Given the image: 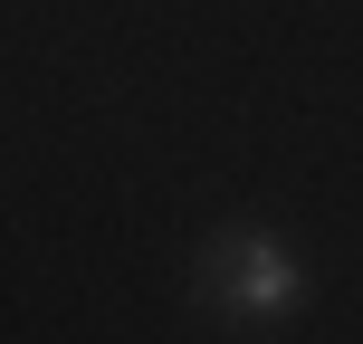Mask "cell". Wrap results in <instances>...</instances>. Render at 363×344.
Returning a JSON list of instances; mask_svg holds the SVG:
<instances>
[{
    "instance_id": "6da1fadb",
    "label": "cell",
    "mask_w": 363,
    "mask_h": 344,
    "mask_svg": "<svg viewBox=\"0 0 363 344\" xmlns=\"http://www.w3.org/2000/svg\"><path fill=\"white\" fill-rule=\"evenodd\" d=\"M191 296L211 316H287L296 296H306V268H296V249L277 230H211V249H201L191 268Z\"/></svg>"
}]
</instances>
